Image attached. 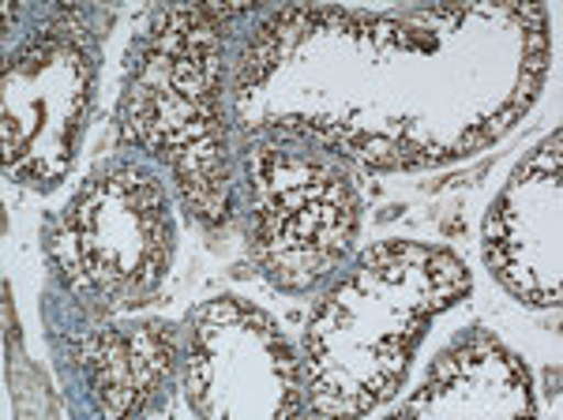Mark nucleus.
Listing matches in <instances>:
<instances>
[{
    "label": "nucleus",
    "mask_w": 563,
    "mask_h": 420,
    "mask_svg": "<svg viewBox=\"0 0 563 420\" xmlns=\"http://www.w3.org/2000/svg\"><path fill=\"white\" fill-rule=\"evenodd\" d=\"M169 259L166 196L147 173L117 166L79 191L57 233L65 278L98 305H140Z\"/></svg>",
    "instance_id": "f257e3e1"
},
{
    "label": "nucleus",
    "mask_w": 563,
    "mask_h": 420,
    "mask_svg": "<svg viewBox=\"0 0 563 420\" xmlns=\"http://www.w3.org/2000/svg\"><path fill=\"white\" fill-rule=\"evenodd\" d=\"M79 364L102 395L106 413L121 417L143 406L174 364V334L166 323H147L132 334L98 331L79 342Z\"/></svg>",
    "instance_id": "f03ea898"
}]
</instances>
